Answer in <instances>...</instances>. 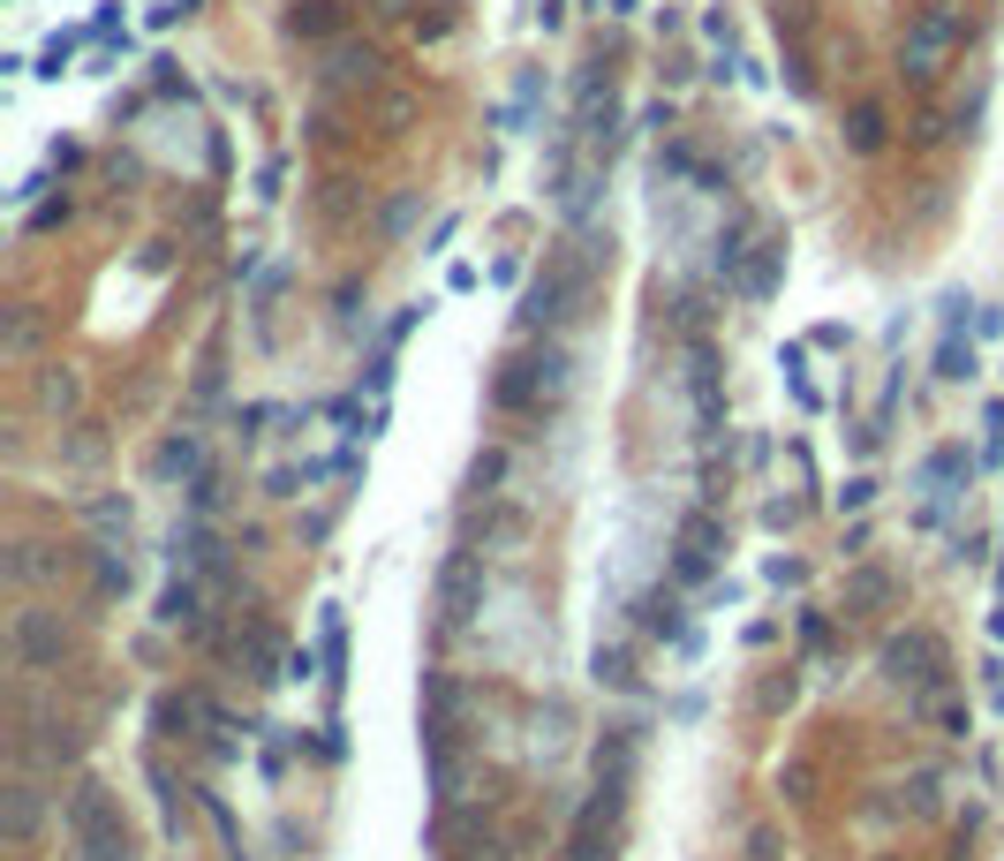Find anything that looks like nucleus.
Wrapping results in <instances>:
<instances>
[{"label": "nucleus", "instance_id": "11", "mask_svg": "<svg viewBox=\"0 0 1004 861\" xmlns=\"http://www.w3.org/2000/svg\"><path fill=\"white\" fill-rule=\"evenodd\" d=\"M635 756H643V725H605V740H597V778H605V786H635Z\"/></svg>", "mask_w": 1004, "mask_h": 861}, {"label": "nucleus", "instance_id": "26", "mask_svg": "<svg viewBox=\"0 0 1004 861\" xmlns=\"http://www.w3.org/2000/svg\"><path fill=\"white\" fill-rule=\"evenodd\" d=\"M99 590L114 597V590H129V559H114V552H99Z\"/></svg>", "mask_w": 1004, "mask_h": 861}, {"label": "nucleus", "instance_id": "7", "mask_svg": "<svg viewBox=\"0 0 1004 861\" xmlns=\"http://www.w3.org/2000/svg\"><path fill=\"white\" fill-rule=\"evenodd\" d=\"M620 809H627V786H605V778H597V794H589V801H582V816H574L567 861H605L612 832H620Z\"/></svg>", "mask_w": 1004, "mask_h": 861}, {"label": "nucleus", "instance_id": "2", "mask_svg": "<svg viewBox=\"0 0 1004 861\" xmlns=\"http://www.w3.org/2000/svg\"><path fill=\"white\" fill-rule=\"evenodd\" d=\"M567 385H574L567 347H559V341H536V347H513V355L499 363L492 401H499L506 416H529V408H559V401H567Z\"/></svg>", "mask_w": 1004, "mask_h": 861}, {"label": "nucleus", "instance_id": "1", "mask_svg": "<svg viewBox=\"0 0 1004 861\" xmlns=\"http://www.w3.org/2000/svg\"><path fill=\"white\" fill-rule=\"evenodd\" d=\"M582 311H589V257L574 242H559L544 257V273L529 280V295H521V333H559Z\"/></svg>", "mask_w": 1004, "mask_h": 861}, {"label": "nucleus", "instance_id": "13", "mask_svg": "<svg viewBox=\"0 0 1004 861\" xmlns=\"http://www.w3.org/2000/svg\"><path fill=\"white\" fill-rule=\"evenodd\" d=\"M160 628H204V582L196 574H174L160 590Z\"/></svg>", "mask_w": 1004, "mask_h": 861}, {"label": "nucleus", "instance_id": "4", "mask_svg": "<svg viewBox=\"0 0 1004 861\" xmlns=\"http://www.w3.org/2000/svg\"><path fill=\"white\" fill-rule=\"evenodd\" d=\"M959 38H967V15H959L952 0H922L914 23H906V38H899V68H906L914 84H929V76L952 61Z\"/></svg>", "mask_w": 1004, "mask_h": 861}, {"label": "nucleus", "instance_id": "8", "mask_svg": "<svg viewBox=\"0 0 1004 861\" xmlns=\"http://www.w3.org/2000/svg\"><path fill=\"white\" fill-rule=\"evenodd\" d=\"M884 666H891V681H906V688L929 702L937 681H944V643L922 635V628H914V635H891V643H884Z\"/></svg>", "mask_w": 1004, "mask_h": 861}, {"label": "nucleus", "instance_id": "24", "mask_svg": "<svg viewBox=\"0 0 1004 861\" xmlns=\"http://www.w3.org/2000/svg\"><path fill=\"white\" fill-rule=\"evenodd\" d=\"M982 461H990V469H1004V401H990V408H982Z\"/></svg>", "mask_w": 1004, "mask_h": 861}, {"label": "nucleus", "instance_id": "21", "mask_svg": "<svg viewBox=\"0 0 1004 861\" xmlns=\"http://www.w3.org/2000/svg\"><path fill=\"white\" fill-rule=\"evenodd\" d=\"M76 46H84V30H53V38L38 46V68H30V76H61V68L76 61Z\"/></svg>", "mask_w": 1004, "mask_h": 861}, {"label": "nucleus", "instance_id": "14", "mask_svg": "<svg viewBox=\"0 0 1004 861\" xmlns=\"http://www.w3.org/2000/svg\"><path fill=\"white\" fill-rule=\"evenodd\" d=\"M643 628H650L658 643H672V650H695V628H687V605H679V597H665V590H658V597L643 605Z\"/></svg>", "mask_w": 1004, "mask_h": 861}, {"label": "nucleus", "instance_id": "18", "mask_svg": "<svg viewBox=\"0 0 1004 861\" xmlns=\"http://www.w3.org/2000/svg\"><path fill=\"white\" fill-rule=\"evenodd\" d=\"M702 38H710V61H717V76L733 68V76H748V61H740V38H733V15H702Z\"/></svg>", "mask_w": 1004, "mask_h": 861}, {"label": "nucleus", "instance_id": "9", "mask_svg": "<svg viewBox=\"0 0 1004 861\" xmlns=\"http://www.w3.org/2000/svg\"><path fill=\"white\" fill-rule=\"evenodd\" d=\"M476 597H484V559H476V552H454V559L439 567V628L454 635V628L476 612Z\"/></svg>", "mask_w": 1004, "mask_h": 861}, {"label": "nucleus", "instance_id": "6", "mask_svg": "<svg viewBox=\"0 0 1004 861\" xmlns=\"http://www.w3.org/2000/svg\"><path fill=\"white\" fill-rule=\"evenodd\" d=\"M725 559V521L717 515H687L672 536V582H710Z\"/></svg>", "mask_w": 1004, "mask_h": 861}, {"label": "nucleus", "instance_id": "27", "mask_svg": "<svg viewBox=\"0 0 1004 861\" xmlns=\"http://www.w3.org/2000/svg\"><path fill=\"white\" fill-rule=\"evenodd\" d=\"M763 582H778V590H801V582H809V567H801V559H771V567H763Z\"/></svg>", "mask_w": 1004, "mask_h": 861}, {"label": "nucleus", "instance_id": "15", "mask_svg": "<svg viewBox=\"0 0 1004 861\" xmlns=\"http://www.w3.org/2000/svg\"><path fill=\"white\" fill-rule=\"evenodd\" d=\"M152 469H160V477H189V484H204V439H196V431H174Z\"/></svg>", "mask_w": 1004, "mask_h": 861}, {"label": "nucleus", "instance_id": "19", "mask_svg": "<svg viewBox=\"0 0 1004 861\" xmlns=\"http://www.w3.org/2000/svg\"><path fill=\"white\" fill-rule=\"evenodd\" d=\"M318 650H326V688L340 695V666H347V620H340V605H326V620H318Z\"/></svg>", "mask_w": 1004, "mask_h": 861}, {"label": "nucleus", "instance_id": "10", "mask_svg": "<svg viewBox=\"0 0 1004 861\" xmlns=\"http://www.w3.org/2000/svg\"><path fill=\"white\" fill-rule=\"evenodd\" d=\"M967 477H975V454H967V446H937V454L922 461V492H929V499H922V521H944V507L967 492Z\"/></svg>", "mask_w": 1004, "mask_h": 861}, {"label": "nucleus", "instance_id": "17", "mask_svg": "<svg viewBox=\"0 0 1004 861\" xmlns=\"http://www.w3.org/2000/svg\"><path fill=\"white\" fill-rule=\"evenodd\" d=\"M975 370H982V355H975L967 333H944V341H937V378H944V385H967Z\"/></svg>", "mask_w": 1004, "mask_h": 861}, {"label": "nucleus", "instance_id": "3", "mask_svg": "<svg viewBox=\"0 0 1004 861\" xmlns=\"http://www.w3.org/2000/svg\"><path fill=\"white\" fill-rule=\"evenodd\" d=\"M778 257H786V250L755 227V212H733V219H725V235H717V273H725V288H733L740 303H771Z\"/></svg>", "mask_w": 1004, "mask_h": 861}, {"label": "nucleus", "instance_id": "22", "mask_svg": "<svg viewBox=\"0 0 1004 861\" xmlns=\"http://www.w3.org/2000/svg\"><path fill=\"white\" fill-rule=\"evenodd\" d=\"M876 492H884V484H876L868 469H861V477H846V484H838V515H868V507H876Z\"/></svg>", "mask_w": 1004, "mask_h": 861}, {"label": "nucleus", "instance_id": "25", "mask_svg": "<svg viewBox=\"0 0 1004 861\" xmlns=\"http://www.w3.org/2000/svg\"><path fill=\"white\" fill-rule=\"evenodd\" d=\"M884 590H891V582H884L876 567H868V574H853V597H846V612H868V605H884Z\"/></svg>", "mask_w": 1004, "mask_h": 861}, {"label": "nucleus", "instance_id": "23", "mask_svg": "<svg viewBox=\"0 0 1004 861\" xmlns=\"http://www.w3.org/2000/svg\"><path fill=\"white\" fill-rule=\"evenodd\" d=\"M30 832H38V794L15 786V794H8V839H30Z\"/></svg>", "mask_w": 1004, "mask_h": 861}, {"label": "nucleus", "instance_id": "5", "mask_svg": "<svg viewBox=\"0 0 1004 861\" xmlns=\"http://www.w3.org/2000/svg\"><path fill=\"white\" fill-rule=\"evenodd\" d=\"M68 839H76V854L84 861H129V824H122V809H114V794L106 786H76L68 794Z\"/></svg>", "mask_w": 1004, "mask_h": 861}, {"label": "nucleus", "instance_id": "29", "mask_svg": "<svg viewBox=\"0 0 1004 861\" xmlns=\"http://www.w3.org/2000/svg\"><path fill=\"white\" fill-rule=\"evenodd\" d=\"M793 521H801L793 499H771V507H763V529H793Z\"/></svg>", "mask_w": 1004, "mask_h": 861}, {"label": "nucleus", "instance_id": "28", "mask_svg": "<svg viewBox=\"0 0 1004 861\" xmlns=\"http://www.w3.org/2000/svg\"><path fill=\"white\" fill-rule=\"evenodd\" d=\"M597 681H612V688H627L635 673H627V650H597Z\"/></svg>", "mask_w": 1004, "mask_h": 861}, {"label": "nucleus", "instance_id": "12", "mask_svg": "<svg viewBox=\"0 0 1004 861\" xmlns=\"http://www.w3.org/2000/svg\"><path fill=\"white\" fill-rule=\"evenodd\" d=\"M687 393H695V416H702V439H717V423H725V408H717V363H710V347H702V341L687 347Z\"/></svg>", "mask_w": 1004, "mask_h": 861}, {"label": "nucleus", "instance_id": "30", "mask_svg": "<svg viewBox=\"0 0 1004 861\" xmlns=\"http://www.w3.org/2000/svg\"><path fill=\"white\" fill-rule=\"evenodd\" d=\"M982 673H990V710H997V718H1004V666H997V658H990Z\"/></svg>", "mask_w": 1004, "mask_h": 861}, {"label": "nucleus", "instance_id": "20", "mask_svg": "<svg viewBox=\"0 0 1004 861\" xmlns=\"http://www.w3.org/2000/svg\"><path fill=\"white\" fill-rule=\"evenodd\" d=\"M846 144H853V152H876V144H884V106H876V99H861V106H853Z\"/></svg>", "mask_w": 1004, "mask_h": 861}, {"label": "nucleus", "instance_id": "31", "mask_svg": "<svg viewBox=\"0 0 1004 861\" xmlns=\"http://www.w3.org/2000/svg\"><path fill=\"white\" fill-rule=\"evenodd\" d=\"M990 643L1004 650V605H990Z\"/></svg>", "mask_w": 1004, "mask_h": 861}, {"label": "nucleus", "instance_id": "16", "mask_svg": "<svg viewBox=\"0 0 1004 861\" xmlns=\"http://www.w3.org/2000/svg\"><path fill=\"white\" fill-rule=\"evenodd\" d=\"M778 370H786V385H793V401H801V408L816 416V408H824V385L809 378V341H786V347H778Z\"/></svg>", "mask_w": 1004, "mask_h": 861}]
</instances>
